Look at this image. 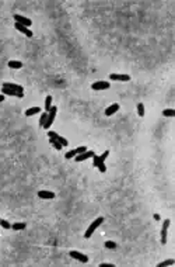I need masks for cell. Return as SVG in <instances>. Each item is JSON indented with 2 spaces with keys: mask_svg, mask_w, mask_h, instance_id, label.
Segmentation results:
<instances>
[{
  "mask_svg": "<svg viewBox=\"0 0 175 267\" xmlns=\"http://www.w3.org/2000/svg\"><path fill=\"white\" fill-rule=\"evenodd\" d=\"M104 222V217H98L97 219H94L93 222H91V225L87 228V231H85V233H84V238L85 239H88V238H91L93 236V233L95 232V229L100 226L101 224Z\"/></svg>",
  "mask_w": 175,
  "mask_h": 267,
  "instance_id": "cell-1",
  "label": "cell"
},
{
  "mask_svg": "<svg viewBox=\"0 0 175 267\" xmlns=\"http://www.w3.org/2000/svg\"><path fill=\"white\" fill-rule=\"evenodd\" d=\"M56 112H58V107H56V106H52V107H51V110L48 111V118H46V123H45V125H43L42 128H45V129H49V128H51V125H52L53 121H55Z\"/></svg>",
  "mask_w": 175,
  "mask_h": 267,
  "instance_id": "cell-2",
  "label": "cell"
},
{
  "mask_svg": "<svg viewBox=\"0 0 175 267\" xmlns=\"http://www.w3.org/2000/svg\"><path fill=\"white\" fill-rule=\"evenodd\" d=\"M170 225H171V219H164L163 228H161V245H165V243H167V233H168Z\"/></svg>",
  "mask_w": 175,
  "mask_h": 267,
  "instance_id": "cell-3",
  "label": "cell"
},
{
  "mask_svg": "<svg viewBox=\"0 0 175 267\" xmlns=\"http://www.w3.org/2000/svg\"><path fill=\"white\" fill-rule=\"evenodd\" d=\"M111 85H109V82H105V80H98V82H94L93 85H91V89L93 90H106V89H109Z\"/></svg>",
  "mask_w": 175,
  "mask_h": 267,
  "instance_id": "cell-4",
  "label": "cell"
},
{
  "mask_svg": "<svg viewBox=\"0 0 175 267\" xmlns=\"http://www.w3.org/2000/svg\"><path fill=\"white\" fill-rule=\"evenodd\" d=\"M108 77L111 80H115V82H129L130 80V76L125 75V73H111Z\"/></svg>",
  "mask_w": 175,
  "mask_h": 267,
  "instance_id": "cell-5",
  "label": "cell"
},
{
  "mask_svg": "<svg viewBox=\"0 0 175 267\" xmlns=\"http://www.w3.org/2000/svg\"><path fill=\"white\" fill-rule=\"evenodd\" d=\"M70 257H73V259H76V260H79V262H81V263L88 262V257L85 256L84 253L77 252V250H70Z\"/></svg>",
  "mask_w": 175,
  "mask_h": 267,
  "instance_id": "cell-6",
  "label": "cell"
},
{
  "mask_svg": "<svg viewBox=\"0 0 175 267\" xmlns=\"http://www.w3.org/2000/svg\"><path fill=\"white\" fill-rule=\"evenodd\" d=\"M14 20H16V23H18V24H21L24 27H30L32 24V21L28 17H24L21 14H14Z\"/></svg>",
  "mask_w": 175,
  "mask_h": 267,
  "instance_id": "cell-7",
  "label": "cell"
},
{
  "mask_svg": "<svg viewBox=\"0 0 175 267\" xmlns=\"http://www.w3.org/2000/svg\"><path fill=\"white\" fill-rule=\"evenodd\" d=\"M94 155H95L94 150H85V152L80 153V155H76L74 160L76 162H83V160H87V159H90V158H93Z\"/></svg>",
  "mask_w": 175,
  "mask_h": 267,
  "instance_id": "cell-8",
  "label": "cell"
},
{
  "mask_svg": "<svg viewBox=\"0 0 175 267\" xmlns=\"http://www.w3.org/2000/svg\"><path fill=\"white\" fill-rule=\"evenodd\" d=\"M1 94H4V96L18 97V98H22V97H24V93H20V91L10 90V89H6V87H3V89H1Z\"/></svg>",
  "mask_w": 175,
  "mask_h": 267,
  "instance_id": "cell-9",
  "label": "cell"
},
{
  "mask_svg": "<svg viewBox=\"0 0 175 267\" xmlns=\"http://www.w3.org/2000/svg\"><path fill=\"white\" fill-rule=\"evenodd\" d=\"M38 197L42 198V200H52V198H55V193L49 191V190H39L38 191Z\"/></svg>",
  "mask_w": 175,
  "mask_h": 267,
  "instance_id": "cell-10",
  "label": "cell"
},
{
  "mask_svg": "<svg viewBox=\"0 0 175 267\" xmlns=\"http://www.w3.org/2000/svg\"><path fill=\"white\" fill-rule=\"evenodd\" d=\"M14 27H16V30H18L20 32H22L24 35H27V37H30L31 38L34 34H32V31L28 28V27H24V26H21V24H18V23H14Z\"/></svg>",
  "mask_w": 175,
  "mask_h": 267,
  "instance_id": "cell-11",
  "label": "cell"
},
{
  "mask_svg": "<svg viewBox=\"0 0 175 267\" xmlns=\"http://www.w3.org/2000/svg\"><path fill=\"white\" fill-rule=\"evenodd\" d=\"M3 87H6V89H10V90H14V91L24 93V87H22L21 85H16V83H9V82H6V83H3Z\"/></svg>",
  "mask_w": 175,
  "mask_h": 267,
  "instance_id": "cell-12",
  "label": "cell"
},
{
  "mask_svg": "<svg viewBox=\"0 0 175 267\" xmlns=\"http://www.w3.org/2000/svg\"><path fill=\"white\" fill-rule=\"evenodd\" d=\"M118 110H119V104H118V103H114V104H111L109 107H106L105 108V115L106 117H111V115H114Z\"/></svg>",
  "mask_w": 175,
  "mask_h": 267,
  "instance_id": "cell-13",
  "label": "cell"
},
{
  "mask_svg": "<svg viewBox=\"0 0 175 267\" xmlns=\"http://www.w3.org/2000/svg\"><path fill=\"white\" fill-rule=\"evenodd\" d=\"M39 112H41V108H39V107H31V108L25 110V115L27 117H31V115L39 114Z\"/></svg>",
  "mask_w": 175,
  "mask_h": 267,
  "instance_id": "cell-14",
  "label": "cell"
},
{
  "mask_svg": "<svg viewBox=\"0 0 175 267\" xmlns=\"http://www.w3.org/2000/svg\"><path fill=\"white\" fill-rule=\"evenodd\" d=\"M7 65L10 69H21L22 68V62H20V61H9Z\"/></svg>",
  "mask_w": 175,
  "mask_h": 267,
  "instance_id": "cell-15",
  "label": "cell"
},
{
  "mask_svg": "<svg viewBox=\"0 0 175 267\" xmlns=\"http://www.w3.org/2000/svg\"><path fill=\"white\" fill-rule=\"evenodd\" d=\"M25 226H27L25 222H16V224H11V229L22 231V229H25Z\"/></svg>",
  "mask_w": 175,
  "mask_h": 267,
  "instance_id": "cell-16",
  "label": "cell"
},
{
  "mask_svg": "<svg viewBox=\"0 0 175 267\" xmlns=\"http://www.w3.org/2000/svg\"><path fill=\"white\" fill-rule=\"evenodd\" d=\"M49 142H51V145H53V148L55 149H58V150H60L63 146L60 145V142H59L58 139H55V138H49Z\"/></svg>",
  "mask_w": 175,
  "mask_h": 267,
  "instance_id": "cell-17",
  "label": "cell"
},
{
  "mask_svg": "<svg viewBox=\"0 0 175 267\" xmlns=\"http://www.w3.org/2000/svg\"><path fill=\"white\" fill-rule=\"evenodd\" d=\"M51 107H52V96H46V98H45V111L48 112L51 110Z\"/></svg>",
  "mask_w": 175,
  "mask_h": 267,
  "instance_id": "cell-18",
  "label": "cell"
},
{
  "mask_svg": "<svg viewBox=\"0 0 175 267\" xmlns=\"http://www.w3.org/2000/svg\"><path fill=\"white\" fill-rule=\"evenodd\" d=\"M163 115L164 117H175V110L174 108H165L163 111Z\"/></svg>",
  "mask_w": 175,
  "mask_h": 267,
  "instance_id": "cell-19",
  "label": "cell"
},
{
  "mask_svg": "<svg viewBox=\"0 0 175 267\" xmlns=\"http://www.w3.org/2000/svg\"><path fill=\"white\" fill-rule=\"evenodd\" d=\"M175 263L174 259H168V260H164V262H161L157 264V267H165V266H172Z\"/></svg>",
  "mask_w": 175,
  "mask_h": 267,
  "instance_id": "cell-20",
  "label": "cell"
},
{
  "mask_svg": "<svg viewBox=\"0 0 175 267\" xmlns=\"http://www.w3.org/2000/svg\"><path fill=\"white\" fill-rule=\"evenodd\" d=\"M0 226L3 228V229H10L11 228V224L9 221H6V219H1L0 218Z\"/></svg>",
  "mask_w": 175,
  "mask_h": 267,
  "instance_id": "cell-21",
  "label": "cell"
},
{
  "mask_svg": "<svg viewBox=\"0 0 175 267\" xmlns=\"http://www.w3.org/2000/svg\"><path fill=\"white\" fill-rule=\"evenodd\" d=\"M46 118H48V112L45 111L41 114V118H39V127H43L45 123H46Z\"/></svg>",
  "mask_w": 175,
  "mask_h": 267,
  "instance_id": "cell-22",
  "label": "cell"
},
{
  "mask_svg": "<svg viewBox=\"0 0 175 267\" xmlns=\"http://www.w3.org/2000/svg\"><path fill=\"white\" fill-rule=\"evenodd\" d=\"M106 249H116V243L115 242H112V240H106L105 243H104Z\"/></svg>",
  "mask_w": 175,
  "mask_h": 267,
  "instance_id": "cell-23",
  "label": "cell"
},
{
  "mask_svg": "<svg viewBox=\"0 0 175 267\" xmlns=\"http://www.w3.org/2000/svg\"><path fill=\"white\" fill-rule=\"evenodd\" d=\"M137 114H139V117H144V106H143V103H139V104H137Z\"/></svg>",
  "mask_w": 175,
  "mask_h": 267,
  "instance_id": "cell-24",
  "label": "cell"
},
{
  "mask_svg": "<svg viewBox=\"0 0 175 267\" xmlns=\"http://www.w3.org/2000/svg\"><path fill=\"white\" fill-rule=\"evenodd\" d=\"M56 139H58L59 142H60V145H62V146H67V145H69L67 139L63 138V136H60V135H58V138H56Z\"/></svg>",
  "mask_w": 175,
  "mask_h": 267,
  "instance_id": "cell-25",
  "label": "cell"
},
{
  "mask_svg": "<svg viewBox=\"0 0 175 267\" xmlns=\"http://www.w3.org/2000/svg\"><path fill=\"white\" fill-rule=\"evenodd\" d=\"M76 155H77V153H76V150L72 149V150H69V152L64 155V158H66V159H72V158H74Z\"/></svg>",
  "mask_w": 175,
  "mask_h": 267,
  "instance_id": "cell-26",
  "label": "cell"
},
{
  "mask_svg": "<svg viewBox=\"0 0 175 267\" xmlns=\"http://www.w3.org/2000/svg\"><path fill=\"white\" fill-rule=\"evenodd\" d=\"M76 153H77V155H80V153H83V152H85V150H87V146H85V145H81V146H79V148H76Z\"/></svg>",
  "mask_w": 175,
  "mask_h": 267,
  "instance_id": "cell-27",
  "label": "cell"
},
{
  "mask_svg": "<svg viewBox=\"0 0 175 267\" xmlns=\"http://www.w3.org/2000/svg\"><path fill=\"white\" fill-rule=\"evenodd\" d=\"M101 163V160H100V156L98 155H94L93 156V165H94V167H97V166Z\"/></svg>",
  "mask_w": 175,
  "mask_h": 267,
  "instance_id": "cell-28",
  "label": "cell"
},
{
  "mask_svg": "<svg viewBox=\"0 0 175 267\" xmlns=\"http://www.w3.org/2000/svg\"><path fill=\"white\" fill-rule=\"evenodd\" d=\"M97 167H98V170L101 171V173H105L106 171V166H105V162H101L100 165L97 166Z\"/></svg>",
  "mask_w": 175,
  "mask_h": 267,
  "instance_id": "cell-29",
  "label": "cell"
},
{
  "mask_svg": "<svg viewBox=\"0 0 175 267\" xmlns=\"http://www.w3.org/2000/svg\"><path fill=\"white\" fill-rule=\"evenodd\" d=\"M108 156H109V150H105L102 155H100V160L101 162H105V159L108 158Z\"/></svg>",
  "mask_w": 175,
  "mask_h": 267,
  "instance_id": "cell-30",
  "label": "cell"
},
{
  "mask_svg": "<svg viewBox=\"0 0 175 267\" xmlns=\"http://www.w3.org/2000/svg\"><path fill=\"white\" fill-rule=\"evenodd\" d=\"M58 135H59V134L55 132V131H48V136H49V138H55V139H56V138H58Z\"/></svg>",
  "mask_w": 175,
  "mask_h": 267,
  "instance_id": "cell-31",
  "label": "cell"
},
{
  "mask_svg": "<svg viewBox=\"0 0 175 267\" xmlns=\"http://www.w3.org/2000/svg\"><path fill=\"white\" fill-rule=\"evenodd\" d=\"M100 267H114V264H111V263H101Z\"/></svg>",
  "mask_w": 175,
  "mask_h": 267,
  "instance_id": "cell-32",
  "label": "cell"
},
{
  "mask_svg": "<svg viewBox=\"0 0 175 267\" xmlns=\"http://www.w3.org/2000/svg\"><path fill=\"white\" fill-rule=\"evenodd\" d=\"M4 100H6V96H4V94H0V103L4 101Z\"/></svg>",
  "mask_w": 175,
  "mask_h": 267,
  "instance_id": "cell-33",
  "label": "cell"
},
{
  "mask_svg": "<svg viewBox=\"0 0 175 267\" xmlns=\"http://www.w3.org/2000/svg\"><path fill=\"white\" fill-rule=\"evenodd\" d=\"M154 219H155V221H158V219H160V215H158V214H155V215H154Z\"/></svg>",
  "mask_w": 175,
  "mask_h": 267,
  "instance_id": "cell-34",
  "label": "cell"
}]
</instances>
